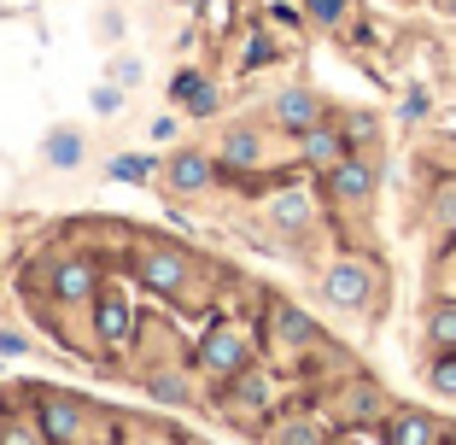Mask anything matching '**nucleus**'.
I'll list each match as a JSON object with an SVG mask.
<instances>
[{"mask_svg": "<svg viewBox=\"0 0 456 445\" xmlns=\"http://www.w3.org/2000/svg\"><path fill=\"white\" fill-rule=\"evenodd\" d=\"M36 422L41 433L53 445H106V428L111 416L100 405H88V399H77V392H59V387H36Z\"/></svg>", "mask_w": 456, "mask_h": 445, "instance_id": "nucleus-1", "label": "nucleus"}, {"mask_svg": "<svg viewBox=\"0 0 456 445\" xmlns=\"http://www.w3.org/2000/svg\"><path fill=\"white\" fill-rule=\"evenodd\" d=\"M246 364H257V346H252V334L246 328H234V323H211L205 328V340L193 346V369H200L205 381H234Z\"/></svg>", "mask_w": 456, "mask_h": 445, "instance_id": "nucleus-2", "label": "nucleus"}, {"mask_svg": "<svg viewBox=\"0 0 456 445\" xmlns=\"http://www.w3.org/2000/svg\"><path fill=\"white\" fill-rule=\"evenodd\" d=\"M322 305L339 310V317H369L380 305V270L362 264V258H339L322 276Z\"/></svg>", "mask_w": 456, "mask_h": 445, "instance_id": "nucleus-3", "label": "nucleus"}, {"mask_svg": "<svg viewBox=\"0 0 456 445\" xmlns=\"http://www.w3.org/2000/svg\"><path fill=\"white\" fill-rule=\"evenodd\" d=\"M264 346L275 351V358H310L316 346H328L322 328H316V317L310 310H298L293 299H275L264 317Z\"/></svg>", "mask_w": 456, "mask_h": 445, "instance_id": "nucleus-4", "label": "nucleus"}, {"mask_svg": "<svg viewBox=\"0 0 456 445\" xmlns=\"http://www.w3.org/2000/svg\"><path fill=\"white\" fill-rule=\"evenodd\" d=\"M134 276H141V287H147V293L182 299V293H188V282H193V258L182 252V246L147 241V246H134Z\"/></svg>", "mask_w": 456, "mask_h": 445, "instance_id": "nucleus-5", "label": "nucleus"}, {"mask_svg": "<svg viewBox=\"0 0 456 445\" xmlns=\"http://www.w3.org/2000/svg\"><path fill=\"white\" fill-rule=\"evenodd\" d=\"M223 387H228V399H216V405H223V416H234V422H264V416H275L281 387H275V375H269V369L246 364L240 375L223 381Z\"/></svg>", "mask_w": 456, "mask_h": 445, "instance_id": "nucleus-6", "label": "nucleus"}, {"mask_svg": "<svg viewBox=\"0 0 456 445\" xmlns=\"http://www.w3.org/2000/svg\"><path fill=\"white\" fill-rule=\"evenodd\" d=\"M100 287H106V270H100L94 252H65V258H53V305L88 310Z\"/></svg>", "mask_w": 456, "mask_h": 445, "instance_id": "nucleus-7", "label": "nucleus"}, {"mask_svg": "<svg viewBox=\"0 0 456 445\" xmlns=\"http://www.w3.org/2000/svg\"><path fill=\"white\" fill-rule=\"evenodd\" d=\"M322 182H328V200H334V205L357 211V205H369V200H375V188H380V170H375V159H369L362 147H351L346 159H339L334 170L322 176Z\"/></svg>", "mask_w": 456, "mask_h": 445, "instance_id": "nucleus-8", "label": "nucleus"}, {"mask_svg": "<svg viewBox=\"0 0 456 445\" xmlns=\"http://www.w3.org/2000/svg\"><path fill=\"white\" fill-rule=\"evenodd\" d=\"M88 310H94V334H100V346L123 351V346L134 340V299H129V293H118V287H100Z\"/></svg>", "mask_w": 456, "mask_h": 445, "instance_id": "nucleus-9", "label": "nucleus"}, {"mask_svg": "<svg viewBox=\"0 0 456 445\" xmlns=\"http://www.w3.org/2000/svg\"><path fill=\"white\" fill-rule=\"evenodd\" d=\"M380 445H451V428L433 410H392L380 422Z\"/></svg>", "mask_w": 456, "mask_h": 445, "instance_id": "nucleus-10", "label": "nucleus"}, {"mask_svg": "<svg viewBox=\"0 0 456 445\" xmlns=\"http://www.w3.org/2000/svg\"><path fill=\"white\" fill-rule=\"evenodd\" d=\"M269 118H275V129H287V136H305V129H316V123L328 118V106H322V95H310V88H275Z\"/></svg>", "mask_w": 456, "mask_h": 445, "instance_id": "nucleus-11", "label": "nucleus"}, {"mask_svg": "<svg viewBox=\"0 0 456 445\" xmlns=\"http://www.w3.org/2000/svg\"><path fill=\"white\" fill-rule=\"evenodd\" d=\"M216 159L211 152H200V147H182V152H170L164 159V182H170V194H205V188H216Z\"/></svg>", "mask_w": 456, "mask_h": 445, "instance_id": "nucleus-12", "label": "nucleus"}, {"mask_svg": "<svg viewBox=\"0 0 456 445\" xmlns=\"http://www.w3.org/2000/svg\"><path fill=\"white\" fill-rule=\"evenodd\" d=\"M387 416H392V405H387V392H380L375 381H346V387H339V422H346V428H380Z\"/></svg>", "mask_w": 456, "mask_h": 445, "instance_id": "nucleus-13", "label": "nucleus"}, {"mask_svg": "<svg viewBox=\"0 0 456 445\" xmlns=\"http://www.w3.org/2000/svg\"><path fill=\"white\" fill-rule=\"evenodd\" d=\"M351 152V141H346V129H339V123H316V129H305V136H298V164H305V170H316V176H328L334 170L339 159H346Z\"/></svg>", "mask_w": 456, "mask_h": 445, "instance_id": "nucleus-14", "label": "nucleus"}, {"mask_svg": "<svg viewBox=\"0 0 456 445\" xmlns=\"http://www.w3.org/2000/svg\"><path fill=\"white\" fill-rule=\"evenodd\" d=\"M264 164H269L264 129H228L223 147H216V170H228V176H252V170H264Z\"/></svg>", "mask_w": 456, "mask_h": 445, "instance_id": "nucleus-15", "label": "nucleus"}, {"mask_svg": "<svg viewBox=\"0 0 456 445\" xmlns=\"http://www.w3.org/2000/svg\"><path fill=\"white\" fill-rule=\"evenodd\" d=\"M264 211H269V229H281V235H305L310 223H316V194H310V188H275Z\"/></svg>", "mask_w": 456, "mask_h": 445, "instance_id": "nucleus-16", "label": "nucleus"}, {"mask_svg": "<svg viewBox=\"0 0 456 445\" xmlns=\"http://www.w3.org/2000/svg\"><path fill=\"white\" fill-rule=\"evenodd\" d=\"M82 159H88V136H82V129L59 123V129L41 136V164H47V170H77Z\"/></svg>", "mask_w": 456, "mask_h": 445, "instance_id": "nucleus-17", "label": "nucleus"}, {"mask_svg": "<svg viewBox=\"0 0 456 445\" xmlns=\"http://www.w3.org/2000/svg\"><path fill=\"white\" fill-rule=\"evenodd\" d=\"M170 100H175V106H188V118H211V111H216V88L200 77V70H175V77H170Z\"/></svg>", "mask_w": 456, "mask_h": 445, "instance_id": "nucleus-18", "label": "nucleus"}, {"mask_svg": "<svg viewBox=\"0 0 456 445\" xmlns=\"http://www.w3.org/2000/svg\"><path fill=\"white\" fill-rule=\"evenodd\" d=\"M269 445H328V433H322V422H316V416H275Z\"/></svg>", "mask_w": 456, "mask_h": 445, "instance_id": "nucleus-19", "label": "nucleus"}, {"mask_svg": "<svg viewBox=\"0 0 456 445\" xmlns=\"http://www.w3.org/2000/svg\"><path fill=\"white\" fill-rule=\"evenodd\" d=\"M0 445H53L41 433L36 410H0Z\"/></svg>", "mask_w": 456, "mask_h": 445, "instance_id": "nucleus-20", "label": "nucleus"}, {"mask_svg": "<svg viewBox=\"0 0 456 445\" xmlns=\"http://www.w3.org/2000/svg\"><path fill=\"white\" fill-rule=\"evenodd\" d=\"M106 176H111V182H134V188H141V182L159 176V159H147V152H111Z\"/></svg>", "mask_w": 456, "mask_h": 445, "instance_id": "nucleus-21", "label": "nucleus"}, {"mask_svg": "<svg viewBox=\"0 0 456 445\" xmlns=\"http://www.w3.org/2000/svg\"><path fill=\"white\" fill-rule=\"evenodd\" d=\"M428 340L439 351H456V299H433V310H428Z\"/></svg>", "mask_w": 456, "mask_h": 445, "instance_id": "nucleus-22", "label": "nucleus"}, {"mask_svg": "<svg viewBox=\"0 0 456 445\" xmlns=\"http://www.w3.org/2000/svg\"><path fill=\"white\" fill-rule=\"evenodd\" d=\"M428 217H433V229H439L444 241H456V176L433 188V211Z\"/></svg>", "mask_w": 456, "mask_h": 445, "instance_id": "nucleus-23", "label": "nucleus"}, {"mask_svg": "<svg viewBox=\"0 0 456 445\" xmlns=\"http://www.w3.org/2000/svg\"><path fill=\"white\" fill-rule=\"evenodd\" d=\"M428 287H433V299H456V241H444V252L433 258Z\"/></svg>", "mask_w": 456, "mask_h": 445, "instance_id": "nucleus-24", "label": "nucleus"}, {"mask_svg": "<svg viewBox=\"0 0 456 445\" xmlns=\"http://www.w3.org/2000/svg\"><path fill=\"white\" fill-rule=\"evenodd\" d=\"M123 106H129V88H118L111 77L88 95V111H94V118H123Z\"/></svg>", "mask_w": 456, "mask_h": 445, "instance_id": "nucleus-25", "label": "nucleus"}, {"mask_svg": "<svg viewBox=\"0 0 456 445\" xmlns=\"http://www.w3.org/2000/svg\"><path fill=\"white\" fill-rule=\"evenodd\" d=\"M147 387H152V399H159V405H188V399H193V392H188V375H170V369H164V375H152Z\"/></svg>", "mask_w": 456, "mask_h": 445, "instance_id": "nucleus-26", "label": "nucleus"}, {"mask_svg": "<svg viewBox=\"0 0 456 445\" xmlns=\"http://www.w3.org/2000/svg\"><path fill=\"white\" fill-rule=\"evenodd\" d=\"M111 82H118V88H141V82H147V59L141 54H118L111 59Z\"/></svg>", "mask_w": 456, "mask_h": 445, "instance_id": "nucleus-27", "label": "nucleus"}, {"mask_svg": "<svg viewBox=\"0 0 456 445\" xmlns=\"http://www.w3.org/2000/svg\"><path fill=\"white\" fill-rule=\"evenodd\" d=\"M339 129H346V141H351V147H375V136H380V123L369 118V111H351V118L339 123Z\"/></svg>", "mask_w": 456, "mask_h": 445, "instance_id": "nucleus-28", "label": "nucleus"}, {"mask_svg": "<svg viewBox=\"0 0 456 445\" xmlns=\"http://www.w3.org/2000/svg\"><path fill=\"white\" fill-rule=\"evenodd\" d=\"M428 381H433V392H444V399H456V351H439V358H433Z\"/></svg>", "mask_w": 456, "mask_h": 445, "instance_id": "nucleus-29", "label": "nucleus"}, {"mask_svg": "<svg viewBox=\"0 0 456 445\" xmlns=\"http://www.w3.org/2000/svg\"><path fill=\"white\" fill-rule=\"evenodd\" d=\"M428 106H433V95L428 88H410V95H403V118L416 123V118H428Z\"/></svg>", "mask_w": 456, "mask_h": 445, "instance_id": "nucleus-30", "label": "nucleus"}, {"mask_svg": "<svg viewBox=\"0 0 456 445\" xmlns=\"http://www.w3.org/2000/svg\"><path fill=\"white\" fill-rule=\"evenodd\" d=\"M24 351H29V340L18 328H0V358H24Z\"/></svg>", "mask_w": 456, "mask_h": 445, "instance_id": "nucleus-31", "label": "nucleus"}, {"mask_svg": "<svg viewBox=\"0 0 456 445\" xmlns=\"http://www.w3.org/2000/svg\"><path fill=\"white\" fill-rule=\"evenodd\" d=\"M175 129H182L175 111H159V118H152V141H175Z\"/></svg>", "mask_w": 456, "mask_h": 445, "instance_id": "nucleus-32", "label": "nucleus"}, {"mask_svg": "<svg viewBox=\"0 0 456 445\" xmlns=\"http://www.w3.org/2000/svg\"><path fill=\"white\" fill-rule=\"evenodd\" d=\"M269 54H275V47H269V36H252V47H246V70L269 65Z\"/></svg>", "mask_w": 456, "mask_h": 445, "instance_id": "nucleus-33", "label": "nucleus"}, {"mask_svg": "<svg viewBox=\"0 0 456 445\" xmlns=\"http://www.w3.org/2000/svg\"><path fill=\"white\" fill-rule=\"evenodd\" d=\"M346 12V0H310V18H322V24H339Z\"/></svg>", "mask_w": 456, "mask_h": 445, "instance_id": "nucleus-34", "label": "nucleus"}, {"mask_svg": "<svg viewBox=\"0 0 456 445\" xmlns=\"http://www.w3.org/2000/svg\"><path fill=\"white\" fill-rule=\"evenodd\" d=\"M269 18H275V24H287V29H293V24H298V6H287V0H269Z\"/></svg>", "mask_w": 456, "mask_h": 445, "instance_id": "nucleus-35", "label": "nucleus"}, {"mask_svg": "<svg viewBox=\"0 0 456 445\" xmlns=\"http://www.w3.org/2000/svg\"><path fill=\"white\" fill-rule=\"evenodd\" d=\"M328 445H362V428H339V433H328Z\"/></svg>", "mask_w": 456, "mask_h": 445, "instance_id": "nucleus-36", "label": "nucleus"}, {"mask_svg": "<svg viewBox=\"0 0 456 445\" xmlns=\"http://www.w3.org/2000/svg\"><path fill=\"white\" fill-rule=\"evenodd\" d=\"M134 445H170V440H164V433H147V440H134Z\"/></svg>", "mask_w": 456, "mask_h": 445, "instance_id": "nucleus-37", "label": "nucleus"}, {"mask_svg": "<svg viewBox=\"0 0 456 445\" xmlns=\"http://www.w3.org/2000/svg\"><path fill=\"white\" fill-rule=\"evenodd\" d=\"M305 6H310V0H305Z\"/></svg>", "mask_w": 456, "mask_h": 445, "instance_id": "nucleus-38", "label": "nucleus"}]
</instances>
